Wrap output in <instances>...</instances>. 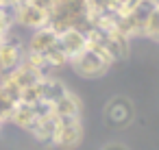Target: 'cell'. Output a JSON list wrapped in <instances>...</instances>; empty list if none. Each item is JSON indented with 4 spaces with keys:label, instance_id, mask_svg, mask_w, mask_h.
I'll list each match as a JSON object with an SVG mask.
<instances>
[{
    "label": "cell",
    "instance_id": "cell-6",
    "mask_svg": "<svg viewBox=\"0 0 159 150\" xmlns=\"http://www.w3.org/2000/svg\"><path fill=\"white\" fill-rule=\"evenodd\" d=\"M57 44H59V35H57L50 26H44V29H37V31L31 35V39H29V52L46 55V52H50Z\"/></svg>",
    "mask_w": 159,
    "mask_h": 150
},
{
    "label": "cell",
    "instance_id": "cell-2",
    "mask_svg": "<svg viewBox=\"0 0 159 150\" xmlns=\"http://www.w3.org/2000/svg\"><path fill=\"white\" fill-rule=\"evenodd\" d=\"M81 139H83L81 117H74V120H59V126H57L52 146L63 148V150H70V148H76V146L81 143Z\"/></svg>",
    "mask_w": 159,
    "mask_h": 150
},
{
    "label": "cell",
    "instance_id": "cell-4",
    "mask_svg": "<svg viewBox=\"0 0 159 150\" xmlns=\"http://www.w3.org/2000/svg\"><path fill=\"white\" fill-rule=\"evenodd\" d=\"M157 7H159V0H131V2L124 7V9L129 11V15L133 18V22L137 24L139 35H144L146 24H148L152 11H155Z\"/></svg>",
    "mask_w": 159,
    "mask_h": 150
},
{
    "label": "cell",
    "instance_id": "cell-10",
    "mask_svg": "<svg viewBox=\"0 0 159 150\" xmlns=\"http://www.w3.org/2000/svg\"><path fill=\"white\" fill-rule=\"evenodd\" d=\"M57 126H59V117H57L55 113H50V115L42 117V120L35 124V128H33L31 133H33V137H35L37 141H42V143H52V141H55Z\"/></svg>",
    "mask_w": 159,
    "mask_h": 150
},
{
    "label": "cell",
    "instance_id": "cell-12",
    "mask_svg": "<svg viewBox=\"0 0 159 150\" xmlns=\"http://www.w3.org/2000/svg\"><path fill=\"white\" fill-rule=\"evenodd\" d=\"M42 100V81L29 85L22 89V96H20V102H26V104H35Z\"/></svg>",
    "mask_w": 159,
    "mask_h": 150
},
{
    "label": "cell",
    "instance_id": "cell-13",
    "mask_svg": "<svg viewBox=\"0 0 159 150\" xmlns=\"http://www.w3.org/2000/svg\"><path fill=\"white\" fill-rule=\"evenodd\" d=\"M16 104H18V102H16V100H13V98L2 89V87H0V117H2L5 122L11 117V113H13Z\"/></svg>",
    "mask_w": 159,
    "mask_h": 150
},
{
    "label": "cell",
    "instance_id": "cell-9",
    "mask_svg": "<svg viewBox=\"0 0 159 150\" xmlns=\"http://www.w3.org/2000/svg\"><path fill=\"white\" fill-rule=\"evenodd\" d=\"M9 122H13L16 126H20V128H24V130H33L35 128V124L39 122V117L35 115V109H33V104H26V102H18L16 104V109H13V113H11V117H9Z\"/></svg>",
    "mask_w": 159,
    "mask_h": 150
},
{
    "label": "cell",
    "instance_id": "cell-5",
    "mask_svg": "<svg viewBox=\"0 0 159 150\" xmlns=\"http://www.w3.org/2000/svg\"><path fill=\"white\" fill-rule=\"evenodd\" d=\"M107 122L111 126H126L133 117V107L126 98H113L109 104H107Z\"/></svg>",
    "mask_w": 159,
    "mask_h": 150
},
{
    "label": "cell",
    "instance_id": "cell-7",
    "mask_svg": "<svg viewBox=\"0 0 159 150\" xmlns=\"http://www.w3.org/2000/svg\"><path fill=\"white\" fill-rule=\"evenodd\" d=\"M59 48H61L63 55L72 61L74 57H79V55L87 48V37H85L83 33L70 29V31H66V33L59 35Z\"/></svg>",
    "mask_w": 159,
    "mask_h": 150
},
{
    "label": "cell",
    "instance_id": "cell-8",
    "mask_svg": "<svg viewBox=\"0 0 159 150\" xmlns=\"http://www.w3.org/2000/svg\"><path fill=\"white\" fill-rule=\"evenodd\" d=\"M52 111L59 120H74V117H81V102L74 94L68 91L63 98H59L52 104Z\"/></svg>",
    "mask_w": 159,
    "mask_h": 150
},
{
    "label": "cell",
    "instance_id": "cell-15",
    "mask_svg": "<svg viewBox=\"0 0 159 150\" xmlns=\"http://www.w3.org/2000/svg\"><path fill=\"white\" fill-rule=\"evenodd\" d=\"M2 124H5V120H2V117H0V130H2Z\"/></svg>",
    "mask_w": 159,
    "mask_h": 150
},
{
    "label": "cell",
    "instance_id": "cell-14",
    "mask_svg": "<svg viewBox=\"0 0 159 150\" xmlns=\"http://www.w3.org/2000/svg\"><path fill=\"white\" fill-rule=\"evenodd\" d=\"M105 150H126V148H122V146H118V143H111V146H107Z\"/></svg>",
    "mask_w": 159,
    "mask_h": 150
},
{
    "label": "cell",
    "instance_id": "cell-3",
    "mask_svg": "<svg viewBox=\"0 0 159 150\" xmlns=\"http://www.w3.org/2000/svg\"><path fill=\"white\" fill-rule=\"evenodd\" d=\"M48 20H50V11L44 9V7H39V5H35V2H26L22 7H18V20H16V24H20V26L37 31V29L48 26Z\"/></svg>",
    "mask_w": 159,
    "mask_h": 150
},
{
    "label": "cell",
    "instance_id": "cell-1",
    "mask_svg": "<svg viewBox=\"0 0 159 150\" xmlns=\"http://www.w3.org/2000/svg\"><path fill=\"white\" fill-rule=\"evenodd\" d=\"M70 65L74 68L76 74L81 76H87V78H96L100 74H105L111 65V59L107 55H102L100 50H94V48H85L79 57H74L70 61Z\"/></svg>",
    "mask_w": 159,
    "mask_h": 150
},
{
    "label": "cell",
    "instance_id": "cell-11",
    "mask_svg": "<svg viewBox=\"0 0 159 150\" xmlns=\"http://www.w3.org/2000/svg\"><path fill=\"white\" fill-rule=\"evenodd\" d=\"M66 94H68V87H66L59 78H55V76L42 78V100L55 104V102H57L59 98H63Z\"/></svg>",
    "mask_w": 159,
    "mask_h": 150
}]
</instances>
